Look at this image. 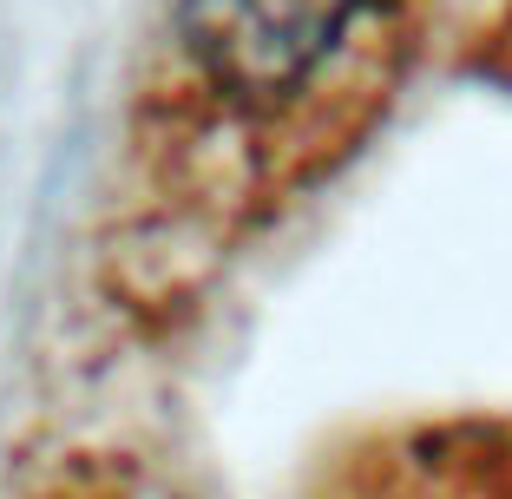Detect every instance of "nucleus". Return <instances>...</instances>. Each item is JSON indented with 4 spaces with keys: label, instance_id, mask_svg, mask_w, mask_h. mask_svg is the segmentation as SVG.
<instances>
[{
    "label": "nucleus",
    "instance_id": "f257e3e1",
    "mask_svg": "<svg viewBox=\"0 0 512 499\" xmlns=\"http://www.w3.org/2000/svg\"><path fill=\"white\" fill-rule=\"evenodd\" d=\"M414 0H171V73L250 145H316L375 99Z\"/></svg>",
    "mask_w": 512,
    "mask_h": 499
},
{
    "label": "nucleus",
    "instance_id": "f03ea898",
    "mask_svg": "<svg viewBox=\"0 0 512 499\" xmlns=\"http://www.w3.org/2000/svg\"><path fill=\"white\" fill-rule=\"evenodd\" d=\"M40 499H106V493H92V486H66V493H40Z\"/></svg>",
    "mask_w": 512,
    "mask_h": 499
}]
</instances>
